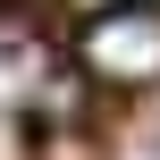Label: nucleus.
<instances>
[{
	"label": "nucleus",
	"mask_w": 160,
	"mask_h": 160,
	"mask_svg": "<svg viewBox=\"0 0 160 160\" xmlns=\"http://www.w3.org/2000/svg\"><path fill=\"white\" fill-rule=\"evenodd\" d=\"M84 8H110V0H84Z\"/></svg>",
	"instance_id": "f03ea898"
},
{
	"label": "nucleus",
	"mask_w": 160,
	"mask_h": 160,
	"mask_svg": "<svg viewBox=\"0 0 160 160\" xmlns=\"http://www.w3.org/2000/svg\"><path fill=\"white\" fill-rule=\"evenodd\" d=\"M76 59H84V76H101V84H160V8H135V0L93 8Z\"/></svg>",
	"instance_id": "f257e3e1"
}]
</instances>
